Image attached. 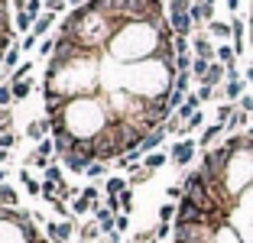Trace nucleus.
I'll return each instance as SVG.
<instances>
[{
    "instance_id": "nucleus-23",
    "label": "nucleus",
    "mask_w": 253,
    "mask_h": 243,
    "mask_svg": "<svg viewBox=\"0 0 253 243\" xmlns=\"http://www.w3.org/2000/svg\"><path fill=\"white\" fill-rule=\"evenodd\" d=\"M175 214H179V204H172V201L163 204V207H159V224H172V221H175Z\"/></svg>"
},
{
    "instance_id": "nucleus-2",
    "label": "nucleus",
    "mask_w": 253,
    "mask_h": 243,
    "mask_svg": "<svg viewBox=\"0 0 253 243\" xmlns=\"http://www.w3.org/2000/svg\"><path fill=\"white\" fill-rule=\"evenodd\" d=\"M72 234H75V224L72 221H49V224H45V237H49L52 243L72 240Z\"/></svg>"
},
{
    "instance_id": "nucleus-8",
    "label": "nucleus",
    "mask_w": 253,
    "mask_h": 243,
    "mask_svg": "<svg viewBox=\"0 0 253 243\" xmlns=\"http://www.w3.org/2000/svg\"><path fill=\"white\" fill-rule=\"evenodd\" d=\"M192 45H195V55H198V59H208V62H214L217 49L211 45V39H208V36H198V39H195Z\"/></svg>"
},
{
    "instance_id": "nucleus-48",
    "label": "nucleus",
    "mask_w": 253,
    "mask_h": 243,
    "mask_svg": "<svg viewBox=\"0 0 253 243\" xmlns=\"http://www.w3.org/2000/svg\"><path fill=\"white\" fill-rule=\"evenodd\" d=\"M227 7H231V10H237V7H240V0H227Z\"/></svg>"
},
{
    "instance_id": "nucleus-39",
    "label": "nucleus",
    "mask_w": 253,
    "mask_h": 243,
    "mask_svg": "<svg viewBox=\"0 0 253 243\" xmlns=\"http://www.w3.org/2000/svg\"><path fill=\"white\" fill-rule=\"evenodd\" d=\"M201 123H205V114L198 111V114H195V117H192V120H188V123H185V130H182V133H188V130H198Z\"/></svg>"
},
{
    "instance_id": "nucleus-20",
    "label": "nucleus",
    "mask_w": 253,
    "mask_h": 243,
    "mask_svg": "<svg viewBox=\"0 0 253 243\" xmlns=\"http://www.w3.org/2000/svg\"><path fill=\"white\" fill-rule=\"evenodd\" d=\"M10 88H13V101H23V97H30V91H33V81H30V78H26V81H13Z\"/></svg>"
},
{
    "instance_id": "nucleus-14",
    "label": "nucleus",
    "mask_w": 253,
    "mask_h": 243,
    "mask_svg": "<svg viewBox=\"0 0 253 243\" xmlns=\"http://www.w3.org/2000/svg\"><path fill=\"white\" fill-rule=\"evenodd\" d=\"M244 88H247V81H244V78L227 81V84H224V94H227V101H240V97H244Z\"/></svg>"
},
{
    "instance_id": "nucleus-19",
    "label": "nucleus",
    "mask_w": 253,
    "mask_h": 243,
    "mask_svg": "<svg viewBox=\"0 0 253 243\" xmlns=\"http://www.w3.org/2000/svg\"><path fill=\"white\" fill-rule=\"evenodd\" d=\"M166 162H169V156H166V153H149L146 159H143V165H146L149 172H156V169H163Z\"/></svg>"
},
{
    "instance_id": "nucleus-46",
    "label": "nucleus",
    "mask_w": 253,
    "mask_h": 243,
    "mask_svg": "<svg viewBox=\"0 0 253 243\" xmlns=\"http://www.w3.org/2000/svg\"><path fill=\"white\" fill-rule=\"evenodd\" d=\"M68 3H72V7L78 10V7H84V3H88V0H68Z\"/></svg>"
},
{
    "instance_id": "nucleus-30",
    "label": "nucleus",
    "mask_w": 253,
    "mask_h": 243,
    "mask_svg": "<svg viewBox=\"0 0 253 243\" xmlns=\"http://www.w3.org/2000/svg\"><path fill=\"white\" fill-rule=\"evenodd\" d=\"M10 104H13V88L7 81V84H0V107H10Z\"/></svg>"
},
{
    "instance_id": "nucleus-3",
    "label": "nucleus",
    "mask_w": 253,
    "mask_h": 243,
    "mask_svg": "<svg viewBox=\"0 0 253 243\" xmlns=\"http://www.w3.org/2000/svg\"><path fill=\"white\" fill-rule=\"evenodd\" d=\"M45 133H52V120H49V117L30 120V123H26V136H30L33 143H42V140H45Z\"/></svg>"
},
{
    "instance_id": "nucleus-17",
    "label": "nucleus",
    "mask_w": 253,
    "mask_h": 243,
    "mask_svg": "<svg viewBox=\"0 0 253 243\" xmlns=\"http://www.w3.org/2000/svg\"><path fill=\"white\" fill-rule=\"evenodd\" d=\"M208 33H211L214 39H227V36H234V33H231V23H221V20H211V23H208Z\"/></svg>"
},
{
    "instance_id": "nucleus-40",
    "label": "nucleus",
    "mask_w": 253,
    "mask_h": 243,
    "mask_svg": "<svg viewBox=\"0 0 253 243\" xmlns=\"http://www.w3.org/2000/svg\"><path fill=\"white\" fill-rule=\"evenodd\" d=\"M120 207H124V214L130 211V207H133V192H130V188H126V192L120 195Z\"/></svg>"
},
{
    "instance_id": "nucleus-11",
    "label": "nucleus",
    "mask_w": 253,
    "mask_h": 243,
    "mask_svg": "<svg viewBox=\"0 0 253 243\" xmlns=\"http://www.w3.org/2000/svg\"><path fill=\"white\" fill-rule=\"evenodd\" d=\"M55 16H59V13H49V10H45V13H42V16H39V20H36V23H33V33H36V36H39V39H42V36H45V33L52 30V23H55Z\"/></svg>"
},
{
    "instance_id": "nucleus-16",
    "label": "nucleus",
    "mask_w": 253,
    "mask_h": 243,
    "mask_svg": "<svg viewBox=\"0 0 253 243\" xmlns=\"http://www.w3.org/2000/svg\"><path fill=\"white\" fill-rule=\"evenodd\" d=\"M0 204L3 207H20V195H16L10 185H0Z\"/></svg>"
},
{
    "instance_id": "nucleus-49",
    "label": "nucleus",
    "mask_w": 253,
    "mask_h": 243,
    "mask_svg": "<svg viewBox=\"0 0 253 243\" xmlns=\"http://www.w3.org/2000/svg\"><path fill=\"white\" fill-rule=\"evenodd\" d=\"M3 178H7V172H3V165H0V185H3Z\"/></svg>"
},
{
    "instance_id": "nucleus-44",
    "label": "nucleus",
    "mask_w": 253,
    "mask_h": 243,
    "mask_svg": "<svg viewBox=\"0 0 253 243\" xmlns=\"http://www.w3.org/2000/svg\"><path fill=\"white\" fill-rule=\"evenodd\" d=\"M107 243H120V230H111V234H107Z\"/></svg>"
},
{
    "instance_id": "nucleus-7",
    "label": "nucleus",
    "mask_w": 253,
    "mask_h": 243,
    "mask_svg": "<svg viewBox=\"0 0 253 243\" xmlns=\"http://www.w3.org/2000/svg\"><path fill=\"white\" fill-rule=\"evenodd\" d=\"M166 136H169V133H166V126H159V130H153V133H149V136H146V140H143L140 153H143V156H149V153H156V146H159V143L166 140Z\"/></svg>"
},
{
    "instance_id": "nucleus-22",
    "label": "nucleus",
    "mask_w": 253,
    "mask_h": 243,
    "mask_svg": "<svg viewBox=\"0 0 253 243\" xmlns=\"http://www.w3.org/2000/svg\"><path fill=\"white\" fill-rule=\"evenodd\" d=\"M208 68H211V62H208V59H198V55H195V62H192V78L205 81V75H208Z\"/></svg>"
},
{
    "instance_id": "nucleus-34",
    "label": "nucleus",
    "mask_w": 253,
    "mask_h": 243,
    "mask_svg": "<svg viewBox=\"0 0 253 243\" xmlns=\"http://www.w3.org/2000/svg\"><path fill=\"white\" fill-rule=\"evenodd\" d=\"M244 123H247V111H237L231 120H227V130H240Z\"/></svg>"
},
{
    "instance_id": "nucleus-32",
    "label": "nucleus",
    "mask_w": 253,
    "mask_h": 243,
    "mask_svg": "<svg viewBox=\"0 0 253 243\" xmlns=\"http://www.w3.org/2000/svg\"><path fill=\"white\" fill-rule=\"evenodd\" d=\"M45 182H55V185H62V182H65V178H62V169L55 165V162L49 165V169H45Z\"/></svg>"
},
{
    "instance_id": "nucleus-35",
    "label": "nucleus",
    "mask_w": 253,
    "mask_h": 243,
    "mask_svg": "<svg viewBox=\"0 0 253 243\" xmlns=\"http://www.w3.org/2000/svg\"><path fill=\"white\" fill-rule=\"evenodd\" d=\"M65 7H68V0H45V10L49 13H65Z\"/></svg>"
},
{
    "instance_id": "nucleus-12",
    "label": "nucleus",
    "mask_w": 253,
    "mask_h": 243,
    "mask_svg": "<svg viewBox=\"0 0 253 243\" xmlns=\"http://www.w3.org/2000/svg\"><path fill=\"white\" fill-rule=\"evenodd\" d=\"M227 130L224 123H211V126H205V133H201V140H198V146H211V143L221 136V133Z\"/></svg>"
},
{
    "instance_id": "nucleus-28",
    "label": "nucleus",
    "mask_w": 253,
    "mask_h": 243,
    "mask_svg": "<svg viewBox=\"0 0 253 243\" xmlns=\"http://www.w3.org/2000/svg\"><path fill=\"white\" fill-rule=\"evenodd\" d=\"M33 23H36V20H33L26 10H23V13H16V30H20V33H33Z\"/></svg>"
},
{
    "instance_id": "nucleus-38",
    "label": "nucleus",
    "mask_w": 253,
    "mask_h": 243,
    "mask_svg": "<svg viewBox=\"0 0 253 243\" xmlns=\"http://www.w3.org/2000/svg\"><path fill=\"white\" fill-rule=\"evenodd\" d=\"M36 42H39L36 33H26V36H23V42H20V49L23 52H33V45H36Z\"/></svg>"
},
{
    "instance_id": "nucleus-13",
    "label": "nucleus",
    "mask_w": 253,
    "mask_h": 243,
    "mask_svg": "<svg viewBox=\"0 0 253 243\" xmlns=\"http://www.w3.org/2000/svg\"><path fill=\"white\" fill-rule=\"evenodd\" d=\"M62 162H65V169H68V172H82V175L88 172V162H84L78 153H68V156H62Z\"/></svg>"
},
{
    "instance_id": "nucleus-29",
    "label": "nucleus",
    "mask_w": 253,
    "mask_h": 243,
    "mask_svg": "<svg viewBox=\"0 0 253 243\" xmlns=\"http://www.w3.org/2000/svg\"><path fill=\"white\" fill-rule=\"evenodd\" d=\"M192 62H195V55H175V75L179 72H192Z\"/></svg>"
},
{
    "instance_id": "nucleus-36",
    "label": "nucleus",
    "mask_w": 253,
    "mask_h": 243,
    "mask_svg": "<svg viewBox=\"0 0 253 243\" xmlns=\"http://www.w3.org/2000/svg\"><path fill=\"white\" fill-rule=\"evenodd\" d=\"M153 234H156V240H166V237L175 234V227H172V224H156V230H153Z\"/></svg>"
},
{
    "instance_id": "nucleus-47",
    "label": "nucleus",
    "mask_w": 253,
    "mask_h": 243,
    "mask_svg": "<svg viewBox=\"0 0 253 243\" xmlns=\"http://www.w3.org/2000/svg\"><path fill=\"white\" fill-rule=\"evenodd\" d=\"M244 81H253V65H250V68L244 72Z\"/></svg>"
},
{
    "instance_id": "nucleus-18",
    "label": "nucleus",
    "mask_w": 253,
    "mask_h": 243,
    "mask_svg": "<svg viewBox=\"0 0 253 243\" xmlns=\"http://www.w3.org/2000/svg\"><path fill=\"white\" fill-rule=\"evenodd\" d=\"M88 211L94 214V204H91V201L84 198V195H82V198H75V201H72V217H84Z\"/></svg>"
},
{
    "instance_id": "nucleus-21",
    "label": "nucleus",
    "mask_w": 253,
    "mask_h": 243,
    "mask_svg": "<svg viewBox=\"0 0 253 243\" xmlns=\"http://www.w3.org/2000/svg\"><path fill=\"white\" fill-rule=\"evenodd\" d=\"M97 237H101V224H84L82 227V243H97Z\"/></svg>"
},
{
    "instance_id": "nucleus-27",
    "label": "nucleus",
    "mask_w": 253,
    "mask_h": 243,
    "mask_svg": "<svg viewBox=\"0 0 253 243\" xmlns=\"http://www.w3.org/2000/svg\"><path fill=\"white\" fill-rule=\"evenodd\" d=\"M188 84H192V72H179V75H175V81H172V88L182 91V94L188 91Z\"/></svg>"
},
{
    "instance_id": "nucleus-43",
    "label": "nucleus",
    "mask_w": 253,
    "mask_h": 243,
    "mask_svg": "<svg viewBox=\"0 0 253 243\" xmlns=\"http://www.w3.org/2000/svg\"><path fill=\"white\" fill-rule=\"evenodd\" d=\"M126 227H130V217H126V214H117V230H120V234H124Z\"/></svg>"
},
{
    "instance_id": "nucleus-31",
    "label": "nucleus",
    "mask_w": 253,
    "mask_h": 243,
    "mask_svg": "<svg viewBox=\"0 0 253 243\" xmlns=\"http://www.w3.org/2000/svg\"><path fill=\"white\" fill-rule=\"evenodd\" d=\"M104 172H107V162H91V165H88V172H84V175H88V178H101V175H104Z\"/></svg>"
},
{
    "instance_id": "nucleus-10",
    "label": "nucleus",
    "mask_w": 253,
    "mask_h": 243,
    "mask_svg": "<svg viewBox=\"0 0 253 243\" xmlns=\"http://www.w3.org/2000/svg\"><path fill=\"white\" fill-rule=\"evenodd\" d=\"M214 62H221V65L234 68V65H237V49H234V45H217V55H214Z\"/></svg>"
},
{
    "instance_id": "nucleus-33",
    "label": "nucleus",
    "mask_w": 253,
    "mask_h": 243,
    "mask_svg": "<svg viewBox=\"0 0 253 243\" xmlns=\"http://www.w3.org/2000/svg\"><path fill=\"white\" fill-rule=\"evenodd\" d=\"M172 49H175V55H188V36H175Z\"/></svg>"
},
{
    "instance_id": "nucleus-26",
    "label": "nucleus",
    "mask_w": 253,
    "mask_h": 243,
    "mask_svg": "<svg viewBox=\"0 0 253 243\" xmlns=\"http://www.w3.org/2000/svg\"><path fill=\"white\" fill-rule=\"evenodd\" d=\"M234 114H237V107H234L231 101H227V104H221V107H217V123H224V126H227V120H231Z\"/></svg>"
},
{
    "instance_id": "nucleus-51",
    "label": "nucleus",
    "mask_w": 253,
    "mask_h": 243,
    "mask_svg": "<svg viewBox=\"0 0 253 243\" xmlns=\"http://www.w3.org/2000/svg\"><path fill=\"white\" fill-rule=\"evenodd\" d=\"M101 243H107V240H101Z\"/></svg>"
},
{
    "instance_id": "nucleus-25",
    "label": "nucleus",
    "mask_w": 253,
    "mask_h": 243,
    "mask_svg": "<svg viewBox=\"0 0 253 243\" xmlns=\"http://www.w3.org/2000/svg\"><path fill=\"white\" fill-rule=\"evenodd\" d=\"M30 72H33V62H23L20 68L10 72V84H13V81H26V78H30Z\"/></svg>"
},
{
    "instance_id": "nucleus-15",
    "label": "nucleus",
    "mask_w": 253,
    "mask_h": 243,
    "mask_svg": "<svg viewBox=\"0 0 253 243\" xmlns=\"http://www.w3.org/2000/svg\"><path fill=\"white\" fill-rule=\"evenodd\" d=\"M20 182L26 185V192L36 198V195H42V182H36V178L30 175V169H20Z\"/></svg>"
},
{
    "instance_id": "nucleus-4",
    "label": "nucleus",
    "mask_w": 253,
    "mask_h": 243,
    "mask_svg": "<svg viewBox=\"0 0 253 243\" xmlns=\"http://www.w3.org/2000/svg\"><path fill=\"white\" fill-rule=\"evenodd\" d=\"M169 26H172L175 36H188L192 26H195V20H192V13H169Z\"/></svg>"
},
{
    "instance_id": "nucleus-5",
    "label": "nucleus",
    "mask_w": 253,
    "mask_h": 243,
    "mask_svg": "<svg viewBox=\"0 0 253 243\" xmlns=\"http://www.w3.org/2000/svg\"><path fill=\"white\" fill-rule=\"evenodd\" d=\"M188 13H192L195 26H201V23H211V16H214V7H211V3H205V0H195Z\"/></svg>"
},
{
    "instance_id": "nucleus-41",
    "label": "nucleus",
    "mask_w": 253,
    "mask_h": 243,
    "mask_svg": "<svg viewBox=\"0 0 253 243\" xmlns=\"http://www.w3.org/2000/svg\"><path fill=\"white\" fill-rule=\"evenodd\" d=\"M198 97H201V101H211V97H214V88H208V84H201V88H198Z\"/></svg>"
},
{
    "instance_id": "nucleus-37",
    "label": "nucleus",
    "mask_w": 253,
    "mask_h": 243,
    "mask_svg": "<svg viewBox=\"0 0 253 243\" xmlns=\"http://www.w3.org/2000/svg\"><path fill=\"white\" fill-rule=\"evenodd\" d=\"M39 55H49V59H52L55 55V39H42V42H39Z\"/></svg>"
},
{
    "instance_id": "nucleus-42",
    "label": "nucleus",
    "mask_w": 253,
    "mask_h": 243,
    "mask_svg": "<svg viewBox=\"0 0 253 243\" xmlns=\"http://www.w3.org/2000/svg\"><path fill=\"white\" fill-rule=\"evenodd\" d=\"M240 111H247V114L253 111V97H250V94H244V97H240Z\"/></svg>"
},
{
    "instance_id": "nucleus-1",
    "label": "nucleus",
    "mask_w": 253,
    "mask_h": 243,
    "mask_svg": "<svg viewBox=\"0 0 253 243\" xmlns=\"http://www.w3.org/2000/svg\"><path fill=\"white\" fill-rule=\"evenodd\" d=\"M195 149H198V143L195 140H179L175 146H172V153H169V159L179 165V169H185L188 162L195 159Z\"/></svg>"
},
{
    "instance_id": "nucleus-24",
    "label": "nucleus",
    "mask_w": 253,
    "mask_h": 243,
    "mask_svg": "<svg viewBox=\"0 0 253 243\" xmlns=\"http://www.w3.org/2000/svg\"><path fill=\"white\" fill-rule=\"evenodd\" d=\"M20 45H10V49H7V55H3V65H7V68H20L23 65V62H20Z\"/></svg>"
},
{
    "instance_id": "nucleus-45",
    "label": "nucleus",
    "mask_w": 253,
    "mask_h": 243,
    "mask_svg": "<svg viewBox=\"0 0 253 243\" xmlns=\"http://www.w3.org/2000/svg\"><path fill=\"white\" fill-rule=\"evenodd\" d=\"M3 162H10V149H0V165Z\"/></svg>"
},
{
    "instance_id": "nucleus-50",
    "label": "nucleus",
    "mask_w": 253,
    "mask_h": 243,
    "mask_svg": "<svg viewBox=\"0 0 253 243\" xmlns=\"http://www.w3.org/2000/svg\"><path fill=\"white\" fill-rule=\"evenodd\" d=\"M205 3H211V7H214V3H217V0H205Z\"/></svg>"
},
{
    "instance_id": "nucleus-9",
    "label": "nucleus",
    "mask_w": 253,
    "mask_h": 243,
    "mask_svg": "<svg viewBox=\"0 0 253 243\" xmlns=\"http://www.w3.org/2000/svg\"><path fill=\"white\" fill-rule=\"evenodd\" d=\"M126 188H130V182H126V178L111 175V178H107V185H104V195H107V198H117V195H124Z\"/></svg>"
},
{
    "instance_id": "nucleus-6",
    "label": "nucleus",
    "mask_w": 253,
    "mask_h": 243,
    "mask_svg": "<svg viewBox=\"0 0 253 243\" xmlns=\"http://www.w3.org/2000/svg\"><path fill=\"white\" fill-rule=\"evenodd\" d=\"M224 78H227V65H221V62H211V68H208V75H205V81H201V84H208V88H217Z\"/></svg>"
}]
</instances>
